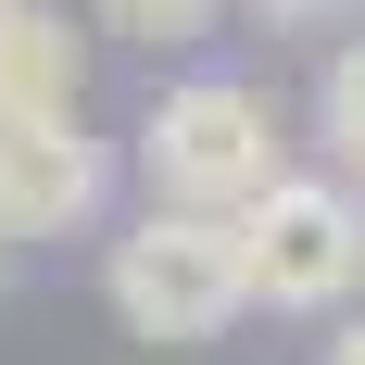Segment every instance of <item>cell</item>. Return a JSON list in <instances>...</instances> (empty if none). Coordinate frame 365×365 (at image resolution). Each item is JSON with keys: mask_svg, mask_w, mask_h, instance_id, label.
I'll use <instances>...</instances> for the list:
<instances>
[{"mask_svg": "<svg viewBox=\"0 0 365 365\" xmlns=\"http://www.w3.org/2000/svg\"><path fill=\"white\" fill-rule=\"evenodd\" d=\"M139 177L164 215H252L264 189L290 177V139H277V101L252 76H177L164 101L139 113Z\"/></svg>", "mask_w": 365, "mask_h": 365, "instance_id": "obj_1", "label": "cell"}, {"mask_svg": "<svg viewBox=\"0 0 365 365\" xmlns=\"http://www.w3.org/2000/svg\"><path fill=\"white\" fill-rule=\"evenodd\" d=\"M101 302L139 340H227L240 315H252L240 227H227V215H164V202H151V215L101 252Z\"/></svg>", "mask_w": 365, "mask_h": 365, "instance_id": "obj_2", "label": "cell"}, {"mask_svg": "<svg viewBox=\"0 0 365 365\" xmlns=\"http://www.w3.org/2000/svg\"><path fill=\"white\" fill-rule=\"evenodd\" d=\"M240 264H252L264 315H340V302L365 290V189L290 164V177L240 215Z\"/></svg>", "mask_w": 365, "mask_h": 365, "instance_id": "obj_3", "label": "cell"}, {"mask_svg": "<svg viewBox=\"0 0 365 365\" xmlns=\"http://www.w3.org/2000/svg\"><path fill=\"white\" fill-rule=\"evenodd\" d=\"M113 189V151L88 126H0V240H76Z\"/></svg>", "mask_w": 365, "mask_h": 365, "instance_id": "obj_4", "label": "cell"}, {"mask_svg": "<svg viewBox=\"0 0 365 365\" xmlns=\"http://www.w3.org/2000/svg\"><path fill=\"white\" fill-rule=\"evenodd\" d=\"M88 88V38L51 0H0V126H76Z\"/></svg>", "mask_w": 365, "mask_h": 365, "instance_id": "obj_5", "label": "cell"}, {"mask_svg": "<svg viewBox=\"0 0 365 365\" xmlns=\"http://www.w3.org/2000/svg\"><path fill=\"white\" fill-rule=\"evenodd\" d=\"M315 139H328V177L365 189V38H340L315 76Z\"/></svg>", "mask_w": 365, "mask_h": 365, "instance_id": "obj_6", "label": "cell"}, {"mask_svg": "<svg viewBox=\"0 0 365 365\" xmlns=\"http://www.w3.org/2000/svg\"><path fill=\"white\" fill-rule=\"evenodd\" d=\"M113 38H139V51H202V38L227 26V0H101Z\"/></svg>", "mask_w": 365, "mask_h": 365, "instance_id": "obj_7", "label": "cell"}, {"mask_svg": "<svg viewBox=\"0 0 365 365\" xmlns=\"http://www.w3.org/2000/svg\"><path fill=\"white\" fill-rule=\"evenodd\" d=\"M315 365H365V315H340V328L315 340Z\"/></svg>", "mask_w": 365, "mask_h": 365, "instance_id": "obj_8", "label": "cell"}, {"mask_svg": "<svg viewBox=\"0 0 365 365\" xmlns=\"http://www.w3.org/2000/svg\"><path fill=\"white\" fill-rule=\"evenodd\" d=\"M252 13H277V26H315V13H340V0H252Z\"/></svg>", "mask_w": 365, "mask_h": 365, "instance_id": "obj_9", "label": "cell"}]
</instances>
